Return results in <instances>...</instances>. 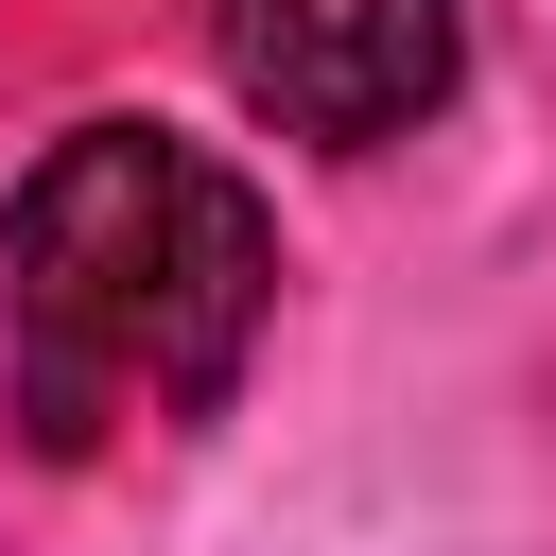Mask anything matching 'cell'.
I'll return each instance as SVG.
<instances>
[{
  "label": "cell",
  "mask_w": 556,
  "mask_h": 556,
  "mask_svg": "<svg viewBox=\"0 0 556 556\" xmlns=\"http://www.w3.org/2000/svg\"><path fill=\"white\" fill-rule=\"evenodd\" d=\"M278 313V208L174 122H70L0 208V382L52 469L226 417Z\"/></svg>",
  "instance_id": "1"
},
{
  "label": "cell",
  "mask_w": 556,
  "mask_h": 556,
  "mask_svg": "<svg viewBox=\"0 0 556 556\" xmlns=\"http://www.w3.org/2000/svg\"><path fill=\"white\" fill-rule=\"evenodd\" d=\"M208 35H226V87L313 156L417 139L469 70V0H208Z\"/></svg>",
  "instance_id": "2"
}]
</instances>
